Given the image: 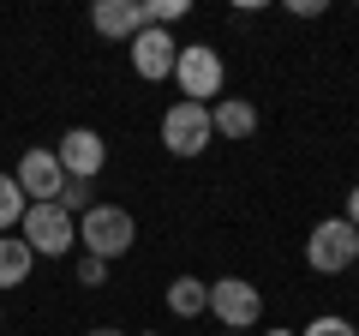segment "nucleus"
Listing matches in <instances>:
<instances>
[{
  "label": "nucleus",
  "instance_id": "nucleus-14",
  "mask_svg": "<svg viewBox=\"0 0 359 336\" xmlns=\"http://www.w3.org/2000/svg\"><path fill=\"white\" fill-rule=\"evenodd\" d=\"M25 210H30V198L18 193V181H13V174H0V234H13L18 222H25Z\"/></svg>",
  "mask_w": 359,
  "mask_h": 336
},
{
  "label": "nucleus",
  "instance_id": "nucleus-11",
  "mask_svg": "<svg viewBox=\"0 0 359 336\" xmlns=\"http://www.w3.org/2000/svg\"><path fill=\"white\" fill-rule=\"evenodd\" d=\"M210 127H216V138H252L257 132V108L245 103V96H222V103L210 108Z\"/></svg>",
  "mask_w": 359,
  "mask_h": 336
},
{
  "label": "nucleus",
  "instance_id": "nucleus-18",
  "mask_svg": "<svg viewBox=\"0 0 359 336\" xmlns=\"http://www.w3.org/2000/svg\"><path fill=\"white\" fill-rule=\"evenodd\" d=\"M102 276H108V264H102V259H84V264H78V283H84V288H96Z\"/></svg>",
  "mask_w": 359,
  "mask_h": 336
},
{
  "label": "nucleus",
  "instance_id": "nucleus-6",
  "mask_svg": "<svg viewBox=\"0 0 359 336\" xmlns=\"http://www.w3.org/2000/svg\"><path fill=\"white\" fill-rule=\"evenodd\" d=\"M210 312H216L228 330H252V324L264 318V295H257L245 276H222V283H210Z\"/></svg>",
  "mask_w": 359,
  "mask_h": 336
},
{
  "label": "nucleus",
  "instance_id": "nucleus-7",
  "mask_svg": "<svg viewBox=\"0 0 359 336\" xmlns=\"http://www.w3.org/2000/svg\"><path fill=\"white\" fill-rule=\"evenodd\" d=\"M54 162H60L66 181H96V174H102V162H108V144L96 138L90 127H72V132H60V150H54Z\"/></svg>",
  "mask_w": 359,
  "mask_h": 336
},
{
  "label": "nucleus",
  "instance_id": "nucleus-19",
  "mask_svg": "<svg viewBox=\"0 0 359 336\" xmlns=\"http://www.w3.org/2000/svg\"><path fill=\"white\" fill-rule=\"evenodd\" d=\"M287 13H294V18H318L323 0H287Z\"/></svg>",
  "mask_w": 359,
  "mask_h": 336
},
{
  "label": "nucleus",
  "instance_id": "nucleus-1",
  "mask_svg": "<svg viewBox=\"0 0 359 336\" xmlns=\"http://www.w3.org/2000/svg\"><path fill=\"white\" fill-rule=\"evenodd\" d=\"M132 240H138V222H132V210H120V205H90L84 217H78V246H84L90 259H102V264L126 259Z\"/></svg>",
  "mask_w": 359,
  "mask_h": 336
},
{
  "label": "nucleus",
  "instance_id": "nucleus-4",
  "mask_svg": "<svg viewBox=\"0 0 359 336\" xmlns=\"http://www.w3.org/2000/svg\"><path fill=\"white\" fill-rule=\"evenodd\" d=\"M306 264H311L318 276H335V271H347V264H359V234L347 228V217H330V222H318V228H311Z\"/></svg>",
  "mask_w": 359,
  "mask_h": 336
},
{
  "label": "nucleus",
  "instance_id": "nucleus-16",
  "mask_svg": "<svg viewBox=\"0 0 359 336\" xmlns=\"http://www.w3.org/2000/svg\"><path fill=\"white\" fill-rule=\"evenodd\" d=\"M54 205H60L66 217H72V210H90V181H60V198H54Z\"/></svg>",
  "mask_w": 359,
  "mask_h": 336
},
{
  "label": "nucleus",
  "instance_id": "nucleus-21",
  "mask_svg": "<svg viewBox=\"0 0 359 336\" xmlns=\"http://www.w3.org/2000/svg\"><path fill=\"white\" fill-rule=\"evenodd\" d=\"M90 336H120V330H108V324H102V330H90Z\"/></svg>",
  "mask_w": 359,
  "mask_h": 336
},
{
  "label": "nucleus",
  "instance_id": "nucleus-2",
  "mask_svg": "<svg viewBox=\"0 0 359 336\" xmlns=\"http://www.w3.org/2000/svg\"><path fill=\"white\" fill-rule=\"evenodd\" d=\"M174 78H180V103H204V108H210V96H222L228 66H222V54L204 49V42H180Z\"/></svg>",
  "mask_w": 359,
  "mask_h": 336
},
{
  "label": "nucleus",
  "instance_id": "nucleus-17",
  "mask_svg": "<svg viewBox=\"0 0 359 336\" xmlns=\"http://www.w3.org/2000/svg\"><path fill=\"white\" fill-rule=\"evenodd\" d=\"M299 336H359V330H353L347 318H335V312H323V318H311Z\"/></svg>",
  "mask_w": 359,
  "mask_h": 336
},
{
  "label": "nucleus",
  "instance_id": "nucleus-10",
  "mask_svg": "<svg viewBox=\"0 0 359 336\" xmlns=\"http://www.w3.org/2000/svg\"><path fill=\"white\" fill-rule=\"evenodd\" d=\"M90 25L102 30V37H138L144 30V13H138V0H96L90 6Z\"/></svg>",
  "mask_w": 359,
  "mask_h": 336
},
{
  "label": "nucleus",
  "instance_id": "nucleus-3",
  "mask_svg": "<svg viewBox=\"0 0 359 336\" xmlns=\"http://www.w3.org/2000/svg\"><path fill=\"white\" fill-rule=\"evenodd\" d=\"M18 240L30 246V252H48V259H66L78 246V222L66 217L60 205H30L25 222H18Z\"/></svg>",
  "mask_w": 359,
  "mask_h": 336
},
{
  "label": "nucleus",
  "instance_id": "nucleus-5",
  "mask_svg": "<svg viewBox=\"0 0 359 336\" xmlns=\"http://www.w3.org/2000/svg\"><path fill=\"white\" fill-rule=\"evenodd\" d=\"M210 138H216V127H210V108L204 103H174L162 115V144L174 156H204Z\"/></svg>",
  "mask_w": 359,
  "mask_h": 336
},
{
  "label": "nucleus",
  "instance_id": "nucleus-9",
  "mask_svg": "<svg viewBox=\"0 0 359 336\" xmlns=\"http://www.w3.org/2000/svg\"><path fill=\"white\" fill-rule=\"evenodd\" d=\"M13 181H18V193H25L30 205H54L66 174H60V162H54V150H25V156H18V174H13Z\"/></svg>",
  "mask_w": 359,
  "mask_h": 336
},
{
  "label": "nucleus",
  "instance_id": "nucleus-13",
  "mask_svg": "<svg viewBox=\"0 0 359 336\" xmlns=\"http://www.w3.org/2000/svg\"><path fill=\"white\" fill-rule=\"evenodd\" d=\"M30 264H36V252H30L18 234H6V240H0V288H18L30 276Z\"/></svg>",
  "mask_w": 359,
  "mask_h": 336
},
{
  "label": "nucleus",
  "instance_id": "nucleus-20",
  "mask_svg": "<svg viewBox=\"0 0 359 336\" xmlns=\"http://www.w3.org/2000/svg\"><path fill=\"white\" fill-rule=\"evenodd\" d=\"M347 228L359 234V186H353V193H347Z\"/></svg>",
  "mask_w": 359,
  "mask_h": 336
},
{
  "label": "nucleus",
  "instance_id": "nucleus-22",
  "mask_svg": "<svg viewBox=\"0 0 359 336\" xmlns=\"http://www.w3.org/2000/svg\"><path fill=\"white\" fill-rule=\"evenodd\" d=\"M264 336H299V330H264Z\"/></svg>",
  "mask_w": 359,
  "mask_h": 336
},
{
  "label": "nucleus",
  "instance_id": "nucleus-8",
  "mask_svg": "<svg viewBox=\"0 0 359 336\" xmlns=\"http://www.w3.org/2000/svg\"><path fill=\"white\" fill-rule=\"evenodd\" d=\"M174 60H180V42L168 37V30L144 25L138 37H132V66H138V78L162 84V78H174Z\"/></svg>",
  "mask_w": 359,
  "mask_h": 336
},
{
  "label": "nucleus",
  "instance_id": "nucleus-15",
  "mask_svg": "<svg viewBox=\"0 0 359 336\" xmlns=\"http://www.w3.org/2000/svg\"><path fill=\"white\" fill-rule=\"evenodd\" d=\"M138 13H144V25L168 30V25H174V18H186V0H144Z\"/></svg>",
  "mask_w": 359,
  "mask_h": 336
},
{
  "label": "nucleus",
  "instance_id": "nucleus-12",
  "mask_svg": "<svg viewBox=\"0 0 359 336\" xmlns=\"http://www.w3.org/2000/svg\"><path fill=\"white\" fill-rule=\"evenodd\" d=\"M204 306H210V288L198 283V276H174V283H168V312H174V318H198Z\"/></svg>",
  "mask_w": 359,
  "mask_h": 336
},
{
  "label": "nucleus",
  "instance_id": "nucleus-23",
  "mask_svg": "<svg viewBox=\"0 0 359 336\" xmlns=\"http://www.w3.org/2000/svg\"><path fill=\"white\" fill-rule=\"evenodd\" d=\"M150 336H156V330H150Z\"/></svg>",
  "mask_w": 359,
  "mask_h": 336
}]
</instances>
